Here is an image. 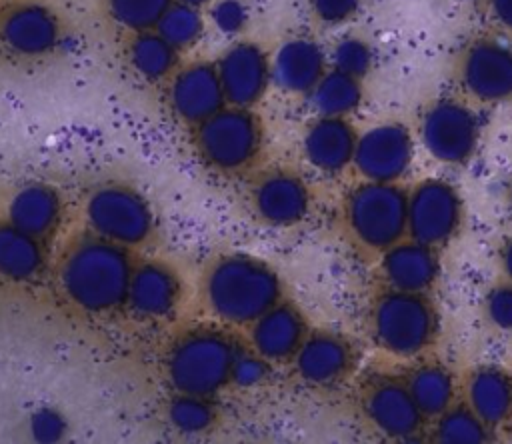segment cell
<instances>
[{
  "label": "cell",
  "instance_id": "obj_34",
  "mask_svg": "<svg viewBox=\"0 0 512 444\" xmlns=\"http://www.w3.org/2000/svg\"><path fill=\"white\" fill-rule=\"evenodd\" d=\"M482 318L496 334L512 336V282L500 278L494 282L480 304Z\"/></svg>",
  "mask_w": 512,
  "mask_h": 444
},
{
  "label": "cell",
  "instance_id": "obj_14",
  "mask_svg": "<svg viewBox=\"0 0 512 444\" xmlns=\"http://www.w3.org/2000/svg\"><path fill=\"white\" fill-rule=\"evenodd\" d=\"M58 16L40 2H14L0 12V44L20 58H42L60 42Z\"/></svg>",
  "mask_w": 512,
  "mask_h": 444
},
{
  "label": "cell",
  "instance_id": "obj_36",
  "mask_svg": "<svg viewBox=\"0 0 512 444\" xmlns=\"http://www.w3.org/2000/svg\"><path fill=\"white\" fill-rule=\"evenodd\" d=\"M308 6L320 24L342 26L358 14L362 0H308Z\"/></svg>",
  "mask_w": 512,
  "mask_h": 444
},
{
  "label": "cell",
  "instance_id": "obj_27",
  "mask_svg": "<svg viewBox=\"0 0 512 444\" xmlns=\"http://www.w3.org/2000/svg\"><path fill=\"white\" fill-rule=\"evenodd\" d=\"M308 100L318 116H348L362 102V80L330 68L310 90Z\"/></svg>",
  "mask_w": 512,
  "mask_h": 444
},
{
  "label": "cell",
  "instance_id": "obj_9",
  "mask_svg": "<svg viewBox=\"0 0 512 444\" xmlns=\"http://www.w3.org/2000/svg\"><path fill=\"white\" fill-rule=\"evenodd\" d=\"M358 408L370 428L388 440H416L428 426V420L416 406L404 376L386 372L366 376L358 388Z\"/></svg>",
  "mask_w": 512,
  "mask_h": 444
},
{
  "label": "cell",
  "instance_id": "obj_25",
  "mask_svg": "<svg viewBox=\"0 0 512 444\" xmlns=\"http://www.w3.org/2000/svg\"><path fill=\"white\" fill-rule=\"evenodd\" d=\"M406 386L428 422L440 416L458 400V382L454 372L434 358H420L404 376Z\"/></svg>",
  "mask_w": 512,
  "mask_h": 444
},
{
  "label": "cell",
  "instance_id": "obj_8",
  "mask_svg": "<svg viewBox=\"0 0 512 444\" xmlns=\"http://www.w3.org/2000/svg\"><path fill=\"white\" fill-rule=\"evenodd\" d=\"M194 146L200 158L220 170L236 172L252 164L262 146L260 120L242 106H224L196 124Z\"/></svg>",
  "mask_w": 512,
  "mask_h": 444
},
{
  "label": "cell",
  "instance_id": "obj_22",
  "mask_svg": "<svg viewBox=\"0 0 512 444\" xmlns=\"http://www.w3.org/2000/svg\"><path fill=\"white\" fill-rule=\"evenodd\" d=\"M250 326L252 348L268 362L292 360L308 334L302 312L282 300L266 310Z\"/></svg>",
  "mask_w": 512,
  "mask_h": 444
},
{
  "label": "cell",
  "instance_id": "obj_3",
  "mask_svg": "<svg viewBox=\"0 0 512 444\" xmlns=\"http://www.w3.org/2000/svg\"><path fill=\"white\" fill-rule=\"evenodd\" d=\"M366 320L372 342L396 358H422L438 340L440 318L430 294L380 288Z\"/></svg>",
  "mask_w": 512,
  "mask_h": 444
},
{
  "label": "cell",
  "instance_id": "obj_19",
  "mask_svg": "<svg viewBox=\"0 0 512 444\" xmlns=\"http://www.w3.org/2000/svg\"><path fill=\"white\" fill-rule=\"evenodd\" d=\"M460 398L492 434L512 422V374L496 364H480L468 370L460 386Z\"/></svg>",
  "mask_w": 512,
  "mask_h": 444
},
{
  "label": "cell",
  "instance_id": "obj_28",
  "mask_svg": "<svg viewBox=\"0 0 512 444\" xmlns=\"http://www.w3.org/2000/svg\"><path fill=\"white\" fill-rule=\"evenodd\" d=\"M128 62L144 80L168 78L178 62V50L156 30L136 32L128 44Z\"/></svg>",
  "mask_w": 512,
  "mask_h": 444
},
{
  "label": "cell",
  "instance_id": "obj_7",
  "mask_svg": "<svg viewBox=\"0 0 512 444\" xmlns=\"http://www.w3.org/2000/svg\"><path fill=\"white\" fill-rule=\"evenodd\" d=\"M478 106L458 96H436L418 114L416 134L420 146L440 164H468L482 138Z\"/></svg>",
  "mask_w": 512,
  "mask_h": 444
},
{
  "label": "cell",
  "instance_id": "obj_12",
  "mask_svg": "<svg viewBox=\"0 0 512 444\" xmlns=\"http://www.w3.org/2000/svg\"><path fill=\"white\" fill-rule=\"evenodd\" d=\"M414 160V138L402 122H380L358 134L354 168L364 180L398 182Z\"/></svg>",
  "mask_w": 512,
  "mask_h": 444
},
{
  "label": "cell",
  "instance_id": "obj_20",
  "mask_svg": "<svg viewBox=\"0 0 512 444\" xmlns=\"http://www.w3.org/2000/svg\"><path fill=\"white\" fill-rule=\"evenodd\" d=\"M182 284L178 274L164 262H142L134 266L126 306L142 320L168 318L180 302Z\"/></svg>",
  "mask_w": 512,
  "mask_h": 444
},
{
  "label": "cell",
  "instance_id": "obj_39",
  "mask_svg": "<svg viewBox=\"0 0 512 444\" xmlns=\"http://www.w3.org/2000/svg\"><path fill=\"white\" fill-rule=\"evenodd\" d=\"M30 428L38 440H56L64 434V420L58 412L44 408L32 416Z\"/></svg>",
  "mask_w": 512,
  "mask_h": 444
},
{
  "label": "cell",
  "instance_id": "obj_15",
  "mask_svg": "<svg viewBox=\"0 0 512 444\" xmlns=\"http://www.w3.org/2000/svg\"><path fill=\"white\" fill-rule=\"evenodd\" d=\"M250 204L264 224L288 228L308 216L312 194L298 174L272 170L262 174L252 186Z\"/></svg>",
  "mask_w": 512,
  "mask_h": 444
},
{
  "label": "cell",
  "instance_id": "obj_41",
  "mask_svg": "<svg viewBox=\"0 0 512 444\" xmlns=\"http://www.w3.org/2000/svg\"><path fill=\"white\" fill-rule=\"evenodd\" d=\"M504 202H506L508 210L512 212V176H510V180L506 182V188H504Z\"/></svg>",
  "mask_w": 512,
  "mask_h": 444
},
{
  "label": "cell",
  "instance_id": "obj_23",
  "mask_svg": "<svg viewBox=\"0 0 512 444\" xmlns=\"http://www.w3.org/2000/svg\"><path fill=\"white\" fill-rule=\"evenodd\" d=\"M272 82L288 94H310L324 76L326 54L322 46L308 36L288 38L274 54Z\"/></svg>",
  "mask_w": 512,
  "mask_h": 444
},
{
  "label": "cell",
  "instance_id": "obj_31",
  "mask_svg": "<svg viewBox=\"0 0 512 444\" xmlns=\"http://www.w3.org/2000/svg\"><path fill=\"white\" fill-rule=\"evenodd\" d=\"M174 0H104L108 16L130 32L154 30L160 16Z\"/></svg>",
  "mask_w": 512,
  "mask_h": 444
},
{
  "label": "cell",
  "instance_id": "obj_40",
  "mask_svg": "<svg viewBox=\"0 0 512 444\" xmlns=\"http://www.w3.org/2000/svg\"><path fill=\"white\" fill-rule=\"evenodd\" d=\"M496 262H498L502 278L512 282V234H508L500 240L498 252H496Z\"/></svg>",
  "mask_w": 512,
  "mask_h": 444
},
{
  "label": "cell",
  "instance_id": "obj_32",
  "mask_svg": "<svg viewBox=\"0 0 512 444\" xmlns=\"http://www.w3.org/2000/svg\"><path fill=\"white\" fill-rule=\"evenodd\" d=\"M216 410L208 402V396L196 394H182L170 402L168 406V420L170 424L184 434H200L214 424Z\"/></svg>",
  "mask_w": 512,
  "mask_h": 444
},
{
  "label": "cell",
  "instance_id": "obj_2",
  "mask_svg": "<svg viewBox=\"0 0 512 444\" xmlns=\"http://www.w3.org/2000/svg\"><path fill=\"white\" fill-rule=\"evenodd\" d=\"M202 298L216 320L250 326L282 300V282L264 260L248 254H226L206 268Z\"/></svg>",
  "mask_w": 512,
  "mask_h": 444
},
{
  "label": "cell",
  "instance_id": "obj_35",
  "mask_svg": "<svg viewBox=\"0 0 512 444\" xmlns=\"http://www.w3.org/2000/svg\"><path fill=\"white\" fill-rule=\"evenodd\" d=\"M268 360L260 356L256 350L252 352H236L230 372V382L238 388H256L260 386L268 376Z\"/></svg>",
  "mask_w": 512,
  "mask_h": 444
},
{
  "label": "cell",
  "instance_id": "obj_13",
  "mask_svg": "<svg viewBox=\"0 0 512 444\" xmlns=\"http://www.w3.org/2000/svg\"><path fill=\"white\" fill-rule=\"evenodd\" d=\"M298 378L312 388H334L346 382L358 366V350L350 338L316 330L308 332L292 358Z\"/></svg>",
  "mask_w": 512,
  "mask_h": 444
},
{
  "label": "cell",
  "instance_id": "obj_42",
  "mask_svg": "<svg viewBox=\"0 0 512 444\" xmlns=\"http://www.w3.org/2000/svg\"><path fill=\"white\" fill-rule=\"evenodd\" d=\"M176 2H186V4H192V6H206V4H210V2H214V0H176Z\"/></svg>",
  "mask_w": 512,
  "mask_h": 444
},
{
  "label": "cell",
  "instance_id": "obj_26",
  "mask_svg": "<svg viewBox=\"0 0 512 444\" xmlns=\"http://www.w3.org/2000/svg\"><path fill=\"white\" fill-rule=\"evenodd\" d=\"M42 240L8 220L0 224V276L12 282L34 280L44 268Z\"/></svg>",
  "mask_w": 512,
  "mask_h": 444
},
{
  "label": "cell",
  "instance_id": "obj_10",
  "mask_svg": "<svg viewBox=\"0 0 512 444\" xmlns=\"http://www.w3.org/2000/svg\"><path fill=\"white\" fill-rule=\"evenodd\" d=\"M464 224V200L454 184L442 178H422L406 190V236L440 250Z\"/></svg>",
  "mask_w": 512,
  "mask_h": 444
},
{
  "label": "cell",
  "instance_id": "obj_37",
  "mask_svg": "<svg viewBox=\"0 0 512 444\" xmlns=\"http://www.w3.org/2000/svg\"><path fill=\"white\" fill-rule=\"evenodd\" d=\"M210 18L222 34L232 36L246 28L248 8L240 0H214Z\"/></svg>",
  "mask_w": 512,
  "mask_h": 444
},
{
  "label": "cell",
  "instance_id": "obj_29",
  "mask_svg": "<svg viewBox=\"0 0 512 444\" xmlns=\"http://www.w3.org/2000/svg\"><path fill=\"white\" fill-rule=\"evenodd\" d=\"M490 434L492 432L486 428V424L460 396L452 406L436 416L430 426L432 440L444 444H480L490 440Z\"/></svg>",
  "mask_w": 512,
  "mask_h": 444
},
{
  "label": "cell",
  "instance_id": "obj_6",
  "mask_svg": "<svg viewBox=\"0 0 512 444\" xmlns=\"http://www.w3.org/2000/svg\"><path fill=\"white\" fill-rule=\"evenodd\" d=\"M236 352L232 340L220 330H188L168 350V380L182 394L212 396L230 382Z\"/></svg>",
  "mask_w": 512,
  "mask_h": 444
},
{
  "label": "cell",
  "instance_id": "obj_30",
  "mask_svg": "<svg viewBox=\"0 0 512 444\" xmlns=\"http://www.w3.org/2000/svg\"><path fill=\"white\" fill-rule=\"evenodd\" d=\"M154 30L178 52L192 48L204 34V18L198 6L172 2L160 16Z\"/></svg>",
  "mask_w": 512,
  "mask_h": 444
},
{
  "label": "cell",
  "instance_id": "obj_17",
  "mask_svg": "<svg viewBox=\"0 0 512 444\" xmlns=\"http://www.w3.org/2000/svg\"><path fill=\"white\" fill-rule=\"evenodd\" d=\"M382 288L430 294L440 278L438 250L412 238H402L378 256Z\"/></svg>",
  "mask_w": 512,
  "mask_h": 444
},
{
  "label": "cell",
  "instance_id": "obj_21",
  "mask_svg": "<svg viewBox=\"0 0 512 444\" xmlns=\"http://www.w3.org/2000/svg\"><path fill=\"white\" fill-rule=\"evenodd\" d=\"M358 132L348 116H318L302 136L306 162L324 174H338L354 160Z\"/></svg>",
  "mask_w": 512,
  "mask_h": 444
},
{
  "label": "cell",
  "instance_id": "obj_33",
  "mask_svg": "<svg viewBox=\"0 0 512 444\" xmlns=\"http://www.w3.org/2000/svg\"><path fill=\"white\" fill-rule=\"evenodd\" d=\"M330 62L332 68L346 72L354 78H364L374 64V52L368 44L358 34H346L336 40V44L330 50Z\"/></svg>",
  "mask_w": 512,
  "mask_h": 444
},
{
  "label": "cell",
  "instance_id": "obj_38",
  "mask_svg": "<svg viewBox=\"0 0 512 444\" xmlns=\"http://www.w3.org/2000/svg\"><path fill=\"white\" fill-rule=\"evenodd\" d=\"M482 10L490 28L512 40V0H482Z\"/></svg>",
  "mask_w": 512,
  "mask_h": 444
},
{
  "label": "cell",
  "instance_id": "obj_18",
  "mask_svg": "<svg viewBox=\"0 0 512 444\" xmlns=\"http://www.w3.org/2000/svg\"><path fill=\"white\" fill-rule=\"evenodd\" d=\"M168 102L180 120L194 126L224 108L226 96L216 72V64L194 62L180 68L170 78Z\"/></svg>",
  "mask_w": 512,
  "mask_h": 444
},
{
  "label": "cell",
  "instance_id": "obj_4",
  "mask_svg": "<svg viewBox=\"0 0 512 444\" xmlns=\"http://www.w3.org/2000/svg\"><path fill=\"white\" fill-rule=\"evenodd\" d=\"M342 224L362 252L380 256L406 238V190L398 182L356 184L342 202Z\"/></svg>",
  "mask_w": 512,
  "mask_h": 444
},
{
  "label": "cell",
  "instance_id": "obj_5",
  "mask_svg": "<svg viewBox=\"0 0 512 444\" xmlns=\"http://www.w3.org/2000/svg\"><path fill=\"white\" fill-rule=\"evenodd\" d=\"M458 94L474 106L512 102V40L498 34L470 36L452 58Z\"/></svg>",
  "mask_w": 512,
  "mask_h": 444
},
{
  "label": "cell",
  "instance_id": "obj_16",
  "mask_svg": "<svg viewBox=\"0 0 512 444\" xmlns=\"http://www.w3.org/2000/svg\"><path fill=\"white\" fill-rule=\"evenodd\" d=\"M216 72L226 102L242 108L254 106L272 82L270 60L254 42L232 44L216 62Z\"/></svg>",
  "mask_w": 512,
  "mask_h": 444
},
{
  "label": "cell",
  "instance_id": "obj_1",
  "mask_svg": "<svg viewBox=\"0 0 512 444\" xmlns=\"http://www.w3.org/2000/svg\"><path fill=\"white\" fill-rule=\"evenodd\" d=\"M132 270L124 246L90 234L72 242L62 254L58 286L72 306L102 316L126 306Z\"/></svg>",
  "mask_w": 512,
  "mask_h": 444
},
{
  "label": "cell",
  "instance_id": "obj_24",
  "mask_svg": "<svg viewBox=\"0 0 512 444\" xmlns=\"http://www.w3.org/2000/svg\"><path fill=\"white\" fill-rule=\"evenodd\" d=\"M62 200L46 184H24L8 202V222L40 240L48 238L60 224Z\"/></svg>",
  "mask_w": 512,
  "mask_h": 444
},
{
  "label": "cell",
  "instance_id": "obj_11",
  "mask_svg": "<svg viewBox=\"0 0 512 444\" xmlns=\"http://www.w3.org/2000/svg\"><path fill=\"white\" fill-rule=\"evenodd\" d=\"M92 234L120 244L136 246L150 238L154 214L142 194L124 184H104L96 188L84 206Z\"/></svg>",
  "mask_w": 512,
  "mask_h": 444
}]
</instances>
